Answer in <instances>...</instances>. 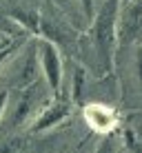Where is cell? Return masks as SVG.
I'll list each match as a JSON object with an SVG mask.
<instances>
[{"mask_svg": "<svg viewBox=\"0 0 142 153\" xmlns=\"http://www.w3.org/2000/svg\"><path fill=\"white\" fill-rule=\"evenodd\" d=\"M96 153H115V146H113V140L111 138H104L102 142L98 144Z\"/></svg>", "mask_w": 142, "mask_h": 153, "instance_id": "30bf717a", "label": "cell"}, {"mask_svg": "<svg viewBox=\"0 0 142 153\" xmlns=\"http://www.w3.org/2000/svg\"><path fill=\"white\" fill-rule=\"evenodd\" d=\"M82 80H85V71H82V69H78V71H76V78H73V100H80Z\"/></svg>", "mask_w": 142, "mask_h": 153, "instance_id": "52a82bcc", "label": "cell"}, {"mask_svg": "<svg viewBox=\"0 0 142 153\" xmlns=\"http://www.w3.org/2000/svg\"><path fill=\"white\" fill-rule=\"evenodd\" d=\"M7 102H9V91H0V115L7 109Z\"/></svg>", "mask_w": 142, "mask_h": 153, "instance_id": "7c38bea8", "label": "cell"}, {"mask_svg": "<svg viewBox=\"0 0 142 153\" xmlns=\"http://www.w3.org/2000/svg\"><path fill=\"white\" fill-rule=\"evenodd\" d=\"M120 0H104L100 13L93 18V42L98 58L107 73L113 71V51L118 40V20H120Z\"/></svg>", "mask_w": 142, "mask_h": 153, "instance_id": "6da1fadb", "label": "cell"}, {"mask_svg": "<svg viewBox=\"0 0 142 153\" xmlns=\"http://www.w3.org/2000/svg\"><path fill=\"white\" fill-rule=\"evenodd\" d=\"M129 2H133V0H120V4H122V7H127Z\"/></svg>", "mask_w": 142, "mask_h": 153, "instance_id": "4fadbf2b", "label": "cell"}, {"mask_svg": "<svg viewBox=\"0 0 142 153\" xmlns=\"http://www.w3.org/2000/svg\"><path fill=\"white\" fill-rule=\"evenodd\" d=\"M80 4H82V11H85V18L91 22L93 13H96V0H80Z\"/></svg>", "mask_w": 142, "mask_h": 153, "instance_id": "9c48e42d", "label": "cell"}, {"mask_svg": "<svg viewBox=\"0 0 142 153\" xmlns=\"http://www.w3.org/2000/svg\"><path fill=\"white\" fill-rule=\"evenodd\" d=\"M85 118L89 126H93L100 133H109L118 122V115L111 107H104V104H89L85 109Z\"/></svg>", "mask_w": 142, "mask_h": 153, "instance_id": "5b68a950", "label": "cell"}, {"mask_svg": "<svg viewBox=\"0 0 142 153\" xmlns=\"http://www.w3.org/2000/svg\"><path fill=\"white\" fill-rule=\"evenodd\" d=\"M69 113H71L69 100H65V98H56L54 102L47 104L42 111H40V115L33 120V124H31V133H42V131L51 129V126L60 124Z\"/></svg>", "mask_w": 142, "mask_h": 153, "instance_id": "3957f363", "label": "cell"}, {"mask_svg": "<svg viewBox=\"0 0 142 153\" xmlns=\"http://www.w3.org/2000/svg\"><path fill=\"white\" fill-rule=\"evenodd\" d=\"M135 76H138V84L142 91V45H138L135 49Z\"/></svg>", "mask_w": 142, "mask_h": 153, "instance_id": "ba28073f", "label": "cell"}, {"mask_svg": "<svg viewBox=\"0 0 142 153\" xmlns=\"http://www.w3.org/2000/svg\"><path fill=\"white\" fill-rule=\"evenodd\" d=\"M13 18L18 20L20 25H25L31 33H40V16L33 11H13Z\"/></svg>", "mask_w": 142, "mask_h": 153, "instance_id": "8992f818", "label": "cell"}, {"mask_svg": "<svg viewBox=\"0 0 142 153\" xmlns=\"http://www.w3.org/2000/svg\"><path fill=\"white\" fill-rule=\"evenodd\" d=\"M40 65H42V73L49 89L54 91V96H58L62 87V60L58 47L51 40L40 42Z\"/></svg>", "mask_w": 142, "mask_h": 153, "instance_id": "7a4b0ae2", "label": "cell"}, {"mask_svg": "<svg viewBox=\"0 0 142 153\" xmlns=\"http://www.w3.org/2000/svg\"><path fill=\"white\" fill-rule=\"evenodd\" d=\"M120 29H122L124 42H131L142 36V0L138 2H129L120 11Z\"/></svg>", "mask_w": 142, "mask_h": 153, "instance_id": "277c9868", "label": "cell"}, {"mask_svg": "<svg viewBox=\"0 0 142 153\" xmlns=\"http://www.w3.org/2000/svg\"><path fill=\"white\" fill-rule=\"evenodd\" d=\"M16 49H18V42H11V45H7L4 49H0V62H4V60H7V58L11 56Z\"/></svg>", "mask_w": 142, "mask_h": 153, "instance_id": "8fae6325", "label": "cell"}]
</instances>
